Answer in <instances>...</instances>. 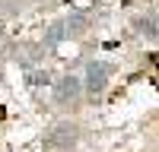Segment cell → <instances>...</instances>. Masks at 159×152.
Segmentation results:
<instances>
[{
    "instance_id": "7",
    "label": "cell",
    "mask_w": 159,
    "mask_h": 152,
    "mask_svg": "<svg viewBox=\"0 0 159 152\" xmlns=\"http://www.w3.org/2000/svg\"><path fill=\"white\" fill-rule=\"evenodd\" d=\"M67 25H70V29H76V32H83V25H86V16H80V13H73V16L67 19Z\"/></svg>"
},
{
    "instance_id": "1",
    "label": "cell",
    "mask_w": 159,
    "mask_h": 152,
    "mask_svg": "<svg viewBox=\"0 0 159 152\" xmlns=\"http://www.w3.org/2000/svg\"><path fill=\"white\" fill-rule=\"evenodd\" d=\"M108 73H111V67L108 63H102V60H92L89 67H86V92L96 98V95H102L105 92V86H108Z\"/></svg>"
},
{
    "instance_id": "6",
    "label": "cell",
    "mask_w": 159,
    "mask_h": 152,
    "mask_svg": "<svg viewBox=\"0 0 159 152\" xmlns=\"http://www.w3.org/2000/svg\"><path fill=\"white\" fill-rule=\"evenodd\" d=\"M29 82L32 86H51V76L42 73V70H35V73H29Z\"/></svg>"
},
{
    "instance_id": "5",
    "label": "cell",
    "mask_w": 159,
    "mask_h": 152,
    "mask_svg": "<svg viewBox=\"0 0 159 152\" xmlns=\"http://www.w3.org/2000/svg\"><path fill=\"white\" fill-rule=\"evenodd\" d=\"M137 29H140V35H147V38H156V19H153V16H143V19L137 22Z\"/></svg>"
},
{
    "instance_id": "3",
    "label": "cell",
    "mask_w": 159,
    "mask_h": 152,
    "mask_svg": "<svg viewBox=\"0 0 159 152\" xmlns=\"http://www.w3.org/2000/svg\"><path fill=\"white\" fill-rule=\"evenodd\" d=\"M48 143H51V146L70 149V146L76 143V127H73V124H61V127H54V133L48 136Z\"/></svg>"
},
{
    "instance_id": "4",
    "label": "cell",
    "mask_w": 159,
    "mask_h": 152,
    "mask_svg": "<svg viewBox=\"0 0 159 152\" xmlns=\"http://www.w3.org/2000/svg\"><path fill=\"white\" fill-rule=\"evenodd\" d=\"M64 35H67V25H64V22H54V25H51V32L45 35V44H48V48H54Z\"/></svg>"
},
{
    "instance_id": "8",
    "label": "cell",
    "mask_w": 159,
    "mask_h": 152,
    "mask_svg": "<svg viewBox=\"0 0 159 152\" xmlns=\"http://www.w3.org/2000/svg\"><path fill=\"white\" fill-rule=\"evenodd\" d=\"M0 35H3V22H0Z\"/></svg>"
},
{
    "instance_id": "2",
    "label": "cell",
    "mask_w": 159,
    "mask_h": 152,
    "mask_svg": "<svg viewBox=\"0 0 159 152\" xmlns=\"http://www.w3.org/2000/svg\"><path fill=\"white\" fill-rule=\"evenodd\" d=\"M83 95V79L80 76H61L54 82V101L57 105H67V101H76Z\"/></svg>"
}]
</instances>
